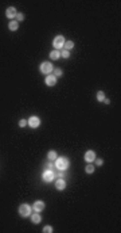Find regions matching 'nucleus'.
Segmentation results:
<instances>
[{"instance_id":"nucleus-1","label":"nucleus","mask_w":121,"mask_h":233,"mask_svg":"<svg viewBox=\"0 0 121 233\" xmlns=\"http://www.w3.org/2000/svg\"><path fill=\"white\" fill-rule=\"evenodd\" d=\"M55 163V168L58 171H67V168L70 167V161L67 157L65 156H60V157H57V160L54 161Z\"/></svg>"},{"instance_id":"nucleus-2","label":"nucleus","mask_w":121,"mask_h":233,"mask_svg":"<svg viewBox=\"0 0 121 233\" xmlns=\"http://www.w3.org/2000/svg\"><path fill=\"white\" fill-rule=\"evenodd\" d=\"M18 213H19L20 217L27 218V217H30L31 216V213H32V207H31L30 205H27V203H22V205L19 206V209H18Z\"/></svg>"},{"instance_id":"nucleus-3","label":"nucleus","mask_w":121,"mask_h":233,"mask_svg":"<svg viewBox=\"0 0 121 233\" xmlns=\"http://www.w3.org/2000/svg\"><path fill=\"white\" fill-rule=\"evenodd\" d=\"M53 69H54V67H53V64L49 61H43V62H40V65H39V72L42 73V75H50V73H53Z\"/></svg>"},{"instance_id":"nucleus-4","label":"nucleus","mask_w":121,"mask_h":233,"mask_svg":"<svg viewBox=\"0 0 121 233\" xmlns=\"http://www.w3.org/2000/svg\"><path fill=\"white\" fill-rule=\"evenodd\" d=\"M42 179L46 183H51V182H54L57 179V172L51 171V170H45L43 174H42Z\"/></svg>"},{"instance_id":"nucleus-5","label":"nucleus","mask_w":121,"mask_h":233,"mask_svg":"<svg viewBox=\"0 0 121 233\" xmlns=\"http://www.w3.org/2000/svg\"><path fill=\"white\" fill-rule=\"evenodd\" d=\"M65 42H66V39L63 35H57L54 38V41H53V46H54L55 50H60L63 47V45H65Z\"/></svg>"},{"instance_id":"nucleus-6","label":"nucleus","mask_w":121,"mask_h":233,"mask_svg":"<svg viewBox=\"0 0 121 233\" xmlns=\"http://www.w3.org/2000/svg\"><path fill=\"white\" fill-rule=\"evenodd\" d=\"M27 125H28L30 128H32V129H36V128H39L40 119L38 118L36 115H32V117H30V118L27 119Z\"/></svg>"},{"instance_id":"nucleus-7","label":"nucleus","mask_w":121,"mask_h":233,"mask_svg":"<svg viewBox=\"0 0 121 233\" xmlns=\"http://www.w3.org/2000/svg\"><path fill=\"white\" fill-rule=\"evenodd\" d=\"M45 207H46V203L43 202V201H40V199H38V201H35L34 202V205H32V212H43L45 210Z\"/></svg>"},{"instance_id":"nucleus-8","label":"nucleus","mask_w":121,"mask_h":233,"mask_svg":"<svg viewBox=\"0 0 121 233\" xmlns=\"http://www.w3.org/2000/svg\"><path fill=\"white\" fill-rule=\"evenodd\" d=\"M66 186H67V183H66L65 180V178H58L55 180V188L57 190H59V191H62V190H65Z\"/></svg>"},{"instance_id":"nucleus-9","label":"nucleus","mask_w":121,"mask_h":233,"mask_svg":"<svg viewBox=\"0 0 121 233\" xmlns=\"http://www.w3.org/2000/svg\"><path fill=\"white\" fill-rule=\"evenodd\" d=\"M45 83L47 87H54L57 84V77L53 75V73H50V75H47L46 76V80H45Z\"/></svg>"},{"instance_id":"nucleus-10","label":"nucleus","mask_w":121,"mask_h":233,"mask_svg":"<svg viewBox=\"0 0 121 233\" xmlns=\"http://www.w3.org/2000/svg\"><path fill=\"white\" fill-rule=\"evenodd\" d=\"M84 160L86 163H93V161L96 160V153L93 150H87L85 155H84Z\"/></svg>"},{"instance_id":"nucleus-11","label":"nucleus","mask_w":121,"mask_h":233,"mask_svg":"<svg viewBox=\"0 0 121 233\" xmlns=\"http://www.w3.org/2000/svg\"><path fill=\"white\" fill-rule=\"evenodd\" d=\"M16 14H18V12H16L15 7H8V8L5 10V16H7L8 19H11V21L16 18Z\"/></svg>"},{"instance_id":"nucleus-12","label":"nucleus","mask_w":121,"mask_h":233,"mask_svg":"<svg viewBox=\"0 0 121 233\" xmlns=\"http://www.w3.org/2000/svg\"><path fill=\"white\" fill-rule=\"evenodd\" d=\"M31 222L32 224H39L40 221H42V217H40V214L38 212H34V213H31Z\"/></svg>"},{"instance_id":"nucleus-13","label":"nucleus","mask_w":121,"mask_h":233,"mask_svg":"<svg viewBox=\"0 0 121 233\" xmlns=\"http://www.w3.org/2000/svg\"><path fill=\"white\" fill-rule=\"evenodd\" d=\"M49 56H50V58L51 60H54V61H55V60H59L60 58V50H55V49H54V50H51L50 52Z\"/></svg>"},{"instance_id":"nucleus-14","label":"nucleus","mask_w":121,"mask_h":233,"mask_svg":"<svg viewBox=\"0 0 121 233\" xmlns=\"http://www.w3.org/2000/svg\"><path fill=\"white\" fill-rule=\"evenodd\" d=\"M8 29H10L11 31H16L18 29H19V22L18 21H10V23H8Z\"/></svg>"},{"instance_id":"nucleus-15","label":"nucleus","mask_w":121,"mask_h":233,"mask_svg":"<svg viewBox=\"0 0 121 233\" xmlns=\"http://www.w3.org/2000/svg\"><path fill=\"white\" fill-rule=\"evenodd\" d=\"M94 170H96V167L93 166L91 163H87V166L85 167V172L87 174V175H91V174L94 172Z\"/></svg>"},{"instance_id":"nucleus-16","label":"nucleus","mask_w":121,"mask_h":233,"mask_svg":"<svg viewBox=\"0 0 121 233\" xmlns=\"http://www.w3.org/2000/svg\"><path fill=\"white\" fill-rule=\"evenodd\" d=\"M57 157H58V155H57L55 150H50V152L47 153V159H49V161H55Z\"/></svg>"},{"instance_id":"nucleus-17","label":"nucleus","mask_w":121,"mask_h":233,"mask_svg":"<svg viewBox=\"0 0 121 233\" xmlns=\"http://www.w3.org/2000/svg\"><path fill=\"white\" fill-rule=\"evenodd\" d=\"M63 47H65L66 50H69V52H70L71 49L74 47V42H73V41H66L65 45H63Z\"/></svg>"},{"instance_id":"nucleus-18","label":"nucleus","mask_w":121,"mask_h":233,"mask_svg":"<svg viewBox=\"0 0 121 233\" xmlns=\"http://www.w3.org/2000/svg\"><path fill=\"white\" fill-rule=\"evenodd\" d=\"M53 72H54L53 75H54V76H55L57 79L60 77V76L63 75V72H62V69H60V68H55V69H53Z\"/></svg>"},{"instance_id":"nucleus-19","label":"nucleus","mask_w":121,"mask_h":233,"mask_svg":"<svg viewBox=\"0 0 121 233\" xmlns=\"http://www.w3.org/2000/svg\"><path fill=\"white\" fill-rule=\"evenodd\" d=\"M46 170H51V171H55V163L54 161H49L47 164H46Z\"/></svg>"},{"instance_id":"nucleus-20","label":"nucleus","mask_w":121,"mask_h":233,"mask_svg":"<svg viewBox=\"0 0 121 233\" xmlns=\"http://www.w3.org/2000/svg\"><path fill=\"white\" fill-rule=\"evenodd\" d=\"M60 57L62 58H69L70 57V52L66 50V49H62V50H60Z\"/></svg>"},{"instance_id":"nucleus-21","label":"nucleus","mask_w":121,"mask_h":233,"mask_svg":"<svg viewBox=\"0 0 121 233\" xmlns=\"http://www.w3.org/2000/svg\"><path fill=\"white\" fill-rule=\"evenodd\" d=\"M104 99H105L104 91H98V92H97V100H98V102H104Z\"/></svg>"},{"instance_id":"nucleus-22","label":"nucleus","mask_w":121,"mask_h":233,"mask_svg":"<svg viewBox=\"0 0 121 233\" xmlns=\"http://www.w3.org/2000/svg\"><path fill=\"white\" fill-rule=\"evenodd\" d=\"M42 232L43 233H51V232H54V229H53V226L47 225V226H45V228L42 229Z\"/></svg>"},{"instance_id":"nucleus-23","label":"nucleus","mask_w":121,"mask_h":233,"mask_svg":"<svg viewBox=\"0 0 121 233\" xmlns=\"http://www.w3.org/2000/svg\"><path fill=\"white\" fill-rule=\"evenodd\" d=\"M16 19H18V22H23L24 21V14H16Z\"/></svg>"},{"instance_id":"nucleus-24","label":"nucleus","mask_w":121,"mask_h":233,"mask_svg":"<svg viewBox=\"0 0 121 233\" xmlns=\"http://www.w3.org/2000/svg\"><path fill=\"white\" fill-rule=\"evenodd\" d=\"M27 125V119H20L19 121V128H24Z\"/></svg>"},{"instance_id":"nucleus-25","label":"nucleus","mask_w":121,"mask_h":233,"mask_svg":"<svg viewBox=\"0 0 121 233\" xmlns=\"http://www.w3.org/2000/svg\"><path fill=\"white\" fill-rule=\"evenodd\" d=\"M57 176H58V178H65V176H66V171H58Z\"/></svg>"},{"instance_id":"nucleus-26","label":"nucleus","mask_w":121,"mask_h":233,"mask_svg":"<svg viewBox=\"0 0 121 233\" xmlns=\"http://www.w3.org/2000/svg\"><path fill=\"white\" fill-rule=\"evenodd\" d=\"M94 161H96V164H97L98 167H101L102 164H104V160H102V159H96Z\"/></svg>"},{"instance_id":"nucleus-27","label":"nucleus","mask_w":121,"mask_h":233,"mask_svg":"<svg viewBox=\"0 0 121 233\" xmlns=\"http://www.w3.org/2000/svg\"><path fill=\"white\" fill-rule=\"evenodd\" d=\"M104 103H105V104H109V103H110V100H109V99H104Z\"/></svg>"}]
</instances>
